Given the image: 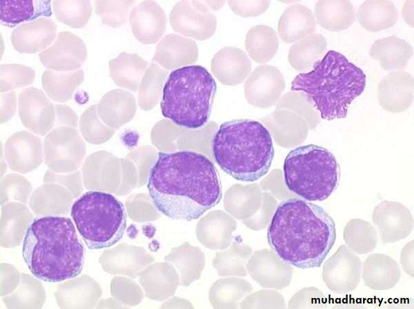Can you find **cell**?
I'll use <instances>...</instances> for the list:
<instances>
[{
	"label": "cell",
	"instance_id": "52a82bcc",
	"mask_svg": "<svg viewBox=\"0 0 414 309\" xmlns=\"http://www.w3.org/2000/svg\"><path fill=\"white\" fill-rule=\"evenodd\" d=\"M283 169L288 189L305 200H326L339 185V164L331 151L320 146L308 145L291 150Z\"/></svg>",
	"mask_w": 414,
	"mask_h": 309
},
{
	"label": "cell",
	"instance_id": "9a60e30c",
	"mask_svg": "<svg viewBox=\"0 0 414 309\" xmlns=\"http://www.w3.org/2000/svg\"><path fill=\"white\" fill-rule=\"evenodd\" d=\"M20 114L23 123L40 134H44L52 122V106L42 92L34 88L21 94Z\"/></svg>",
	"mask_w": 414,
	"mask_h": 309
},
{
	"label": "cell",
	"instance_id": "ba28073f",
	"mask_svg": "<svg viewBox=\"0 0 414 309\" xmlns=\"http://www.w3.org/2000/svg\"><path fill=\"white\" fill-rule=\"evenodd\" d=\"M70 215L90 250L112 246L122 238L126 228L125 207L109 193L86 192L72 204Z\"/></svg>",
	"mask_w": 414,
	"mask_h": 309
},
{
	"label": "cell",
	"instance_id": "f1b7e54d",
	"mask_svg": "<svg viewBox=\"0 0 414 309\" xmlns=\"http://www.w3.org/2000/svg\"><path fill=\"white\" fill-rule=\"evenodd\" d=\"M384 211V217L379 220L380 237L384 244L393 243L406 237L412 230L410 222H405L404 216H399V211Z\"/></svg>",
	"mask_w": 414,
	"mask_h": 309
},
{
	"label": "cell",
	"instance_id": "ffe728a7",
	"mask_svg": "<svg viewBox=\"0 0 414 309\" xmlns=\"http://www.w3.org/2000/svg\"><path fill=\"white\" fill-rule=\"evenodd\" d=\"M397 18V10L390 1H366L359 6L357 14L360 25L372 32L392 27Z\"/></svg>",
	"mask_w": 414,
	"mask_h": 309
},
{
	"label": "cell",
	"instance_id": "7c38bea8",
	"mask_svg": "<svg viewBox=\"0 0 414 309\" xmlns=\"http://www.w3.org/2000/svg\"><path fill=\"white\" fill-rule=\"evenodd\" d=\"M130 23L135 38L142 43H156L166 26V17L162 8L155 1H142L130 14Z\"/></svg>",
	"mask_w": 414,
	"mask_h": 309
},
{
	"label": "cell",
	"instance_id": "7a4b0ae2",
	"mask_svg": "<svg viewBox=\"0 0 414 309\" xmlns=\"http://www.w3.org/2000/svg\"><path fill=\"white\" fill-rule=\"evenodd\" d=\"M336 239L335 224L321 206L289 198L277 206L267 231L275 254L295 267H320Z\"/></svg>",
	"mask_w": 414,
	"mask_h": 309
},
{
	"label": "cell",
	"instance_id": "30bf717a",
	"mask_svg": "<svg viewBox=\"0 0 414 309\" xmlns=\"http://www.w3.org/2000/svg\"><path fill=\"white\" fill-rule=\"evenodd\" d=\"M173 30L197 40H205L213 34L216 19L206 6L199 1L177 3L170 13Z\"/></svg>",
	"mask_w": 414,
	"mask_h": 309
},
{
	"label": "cell",
	"instance_id": "d6a6232c",
	"mask_svg": "<svg viewBox=\"0 0 414 309\" xmlns=\"http://www.w3.org/2000/svg\"><path fill=\"white\" fill-rule=\"evenodd\" d=\"M231 8L241 16H256L264 12L270 4L268 1H229Z\"/></svg>",
	"mask_w": 414,
	"mask_h": 309
},
{
	"label": "cell",
	"instance_id": "4fadbf2b",
	"mask_svg": "<svg viewBox=\"0 0 414 309\" xmlns=\"http://www.w3.org/2000/svg\"><path fill=\"white\" fill-rule=\"evenodd\" d=\"M57 25L49 19L39 18L23 23L12 32L14 49L21 53H34L48 47L55 39Z\"/></svg>",
	"mask_w": 414,
	"mask_h": 309
},
{
	"label": "cell",
	"instance_id": "484cf974",
	"mask_svg": "<svg viewBox=\"0 0 414 309\" xmlns=\"http://www.w3.org/2000/svg\"><path fill=\"white\" fill-rule=\"evenodd\" d=\"M52 3L57 20L73 28H83L92 14L89 1H54Z\"/></svg>",
	"mask_w": 414,
	"mask_h": 309
},
{
	"label": "cell",
	"instance_id": "603a6c76",
	"mask_svg": "<svg viewBox=\"0 0 414 309\" xmlns=\"http://www.w3.org/2000/svg\"><path fill=\"white\" fill-rule=\"evenodd\" d=\"M147 66V62L137 54L121 52L109 61L110 76L120 86L135 87Z\"/></svg>",
	"mask_w": 414,
	"mask_h": 309
},
{
	"label": "cell",
	"instance_id": "8992f818",
	"mask_svg": "<svg viewBox=\"0 0 414 309\" xmlns=\"http://www.w3.org/2000/svg\"><path fill=\"white\" fill-rule=\"evenodd\" d=\"M217 84L201 65H188L169 74L162 90L163 116L181 127L196 129L210 116Z\"/></svg>",
	"mask_w": 414,
	"mask_h": 309
},
{
	"label": "cell",
	"instance_id": "83f0119b",
	"mask_svg": "<svg viewBox=\"0 0 414 309\" xmlns=\"http://www.w3.org/2000/svg\"><path fill=\"white\" fill-rule=\"evenodd\" d=\"M126 92L116 90L107 95L100 105L101 117L109 124L118 127L128 120L129 96Z\"/></svg>",
	"mask_w": 414,
	"mask_h": 309
},
{
	"label": "cell",
	"instance_id": "cb8c5ba5",
	"mask_svg": "<svg viewBox=\"0 0 414 309\" xmlns=\"http://www.w3.org/2000/svg\"><path fill=\"white\" fill-rule=\"evenodd\" d=\"M279 40L270 27L259 25L251 28L246 35V48L250 56L257 63H266L276 54Z\"/></svg>",
	"mask_w": 414,
	"mask_h": 309
},
{
	"label": "cell",
	"instance_id": "9c48e42d",
	"mask_svg": "<svg viewBox=\"0 0 414 309\" xmlns=\"http://www.w3.org/2000/svg\"><path fill=\"white\" fill-rule=\"evenodd\" d=\"M362 262L346 245H341L327 259L322 269V279L329 290L337 293L354 290L360 281Z\"/></svg>",
	"mask_w": 414,
	"mask_h": 309
},
{
	"label": "cell",
	"instance_id": "e0dca14e",
	"mask_svg": "<svg viewBox=\"0 0 414 309\" xmlns=\"http://www.w3.org/2000/svg\"><path fill=\"white\" fill-rule=\"evenodd\" d=\"M316 21L312 11L296 3L288 6L278 23V32L283 41L290 43L299 41L313 33Z\"/></svg>",
	"mask_w": 414,
	"mask_h": 309
},
{
	"label": "cell",
	"instance_id": "4dcf8cb0",
	"mask_svg": "<svg viewBox=\"0 0 414 309\" xmlns=\"http://www.w3.org/2000/svg\"><path fill=\"white\" fill-rule=\"evenodd\" d=\"M34 77V70L24 65H1V91L28 85L33 81Z\"/></svg>",
	"mask_w": 414,
	"mask_h": 309
},
{
	"label": "cell",
	"instance_id": "d4e9b609",
	"mask_svg": "<svg viewBox=\"0 0 414 309\" xmlns=\"http://www.w3.org/2000/svg\"><path fill=\"white\" fill-rule=\"evenodd\" d=\"M83 71L80 69L70 73H57L46 70L43 83L49 95L56 100L68 99L75 87L83 80Z\"/></svg>",
	"mask_w": 414,
	"mask_h": 309
},
{
	"label": "cell",
	"instance_id": "5bb4252c",
	"mask_svg": "<svg viewBox=\"0 0 414 309\" xmlns=\"http://www.w3.org/2000/svg\"><path fill=\"white\" fill-rule=\"evenodd\" d=\"M362 277L367 287L384 290L396 285L401 277V270L397 263L390 256L373 253L364 262Z\"/></svg>",
	"mask_w": 414,
	"mask_h": 309
},
{
	"label": "cell",
	"instance_id": "3957f363",
	"mask_svg": "<svg viewBox=\"0 0 414 309\" xmlns=\"http://www.w3.org/2000/svg\"><path fill=\"white\" fill-rule=\"evenodd\" d=\"M22 255L30 273L49 283L77 277L82 271L85 248L68 217H35L23 237Z\"/></svg>",
	"mask_w": 414,
	"mask_h": 309
},
{
	"label": "cell",
	"instance_id": "ac0fdd59",
	"mask_svg": "<svg viewBox=\"0 0 414 309\" xmlns=\"http://www.w3.org/2000/svg\"><path fill=\"white\" fill-rule=\"evenodd\" d=\"M413 54L411 45L394 35L375 41L369 50L371 57L378 60L386 70L404 68Z\"/></svg>",
	"mask_w": 414,
	"mask_h": 309
},
{
	"label": "cell",
	"instance_id": "2e32d148",
	"mask_svg": "<svg viewBox=\"0 0 414 309\" xmlns=\"http://www.w3.org/2000/svg\"><path fill=\"white\" fill-rule=\"evenodd\" d=\"M197 55L195 41L176 34H169L157 45L152 61L167 69H172L195 62Z\"/></svg>",
	"mask_w": 414,
	"mask_h": 309
},
{
	"label": "cell",
	"instance_id": "4316f807",
	"mask_svg": "<svg viewBox=\"0 0 414 309\" xmlns=\"http://www.w3.org/2000/svg\"><path fill=\"white\" fill-rule=\"evenodd\" d=\"M36 1L30 0H1L0 2V19L3 24L13 26L23 21L31 20L42 14L43 3L38 10L34 4Z\"/></svg>",
	"mask_w": 414,
	"mask_h": 309
},
{
	"label": "cell",
	"instance_id": "6da1fadb",
	"mask_svg": "<svg viewBox=\"0 0 414 309\" xmlns=\"http://www.w3.org/2000/svg\"><path fill=\"white\" fill-rule=\"evenodd\" d=\"M147 188L157 211L187 222L200 217L222 197L214 164L204 154L189 150L159 152L150 170Z\"/></svg>",
	"mask_w": 414,
	"mask_h": 309
},
{
	"label": "cell",
	"instance_id": "277c9868",
	"mask_svg": "<svg viewBox=\"0 0 414 309\" xmlns=\"http://www.w3.org/2000/svg\"><path fill=\"white\" fill-rule=\"evenodd\" d=\"M313 67L310 72L295 76L291 90L302 92L322 118H346L350 105L365 89L366 74L334 50H329Z\"/></svg>",
	"mask_w": 414,
	"mask_h": 309
},
{
	"label": "cell",
	"instance_id": "1f68e13d",
	"mask_svg": "<svg viewBox=\"0 0 414 309\" xmlns=\"http://www.w3.org/2000/svg\"><path fill=\"white\" fill-rule=\"evenodd\" d=\"M82 131L85 137L92 142H101L111 136L112 131L102 127L97 121L93 108L86 111L81 121Z\"/></svg>",
	"mask_w": 414,
	"mask_h": 309
},
{
	"label": "cell",
	"instance_id": "44dd1931",
	"mask_svg": "<svg viewBox=\"0 0 414 309\" xmlns=\"http://www.w3.org/2000/svg\"><path fill=\"white\" fill-rule=\"evenodd\" d=\"M326 47L327 42L322 35L311 34L290 47L288 59L294 69L305 72L320 59Z\"/></svg>",
	"mask_w": 414,
	"mask_h": 309
},
{
	"label": "cell",
	"instance_id": "8fae6325",
	"mask_svg": "<svg viewBox=\"0 0 414 309\" xmlns=\"http://www.w3.org/2000/svg\"><path fill=\"white\" fill-rule=\"evenodd\" d=\"M42 64L57 71H72L79 68L87 58L84 42L72 32L58 34L56 41L39 54Z\"/></svg>",
	"mask_w": 414,
	"mask_h": 309
},
{
	"label": "cell",
	"instance_id": "d6986e66",
	"mask_svg": "<svg viewBox=\"0 0 414 309\" xmlns=\"http://www.w3.org/2000/svg\"><path fill=\"white\" fill-rule=\"evenodd\" d=\"M315 14L317 23L332 32L348 28L355 16L354 7L349 1H319L315 4Z\"/></svg>",
	"mask_w": 414,
	"mask_h": 309
},
{
	"label": "cell",
	"instance_id": "7402d4cb",
	"mask_svg": "<svg viewBox=\"0 0 414 309\" xmlns=\"http://www.w3.org/2000/svg\"><path fill=\"white\" fill-rule=\"evenodd\" d=\"M211 67L219 78H239L248 74L251 62L244 51L234 47H225L215 55Z\"/></svg>",
	"mask_w": 414,
	"mask_h": 309
},
{
	"label": "cell",
	"instance_id": "5b68a950",
	"mask_svg": "<svg viewBox=\"0 0 414 309\" xmlns=\"http://www.w3.org/2000/svg\"><path fill=\"white\" fill-rule=\"evenodd\" d=\"M218 166L233 178L254 182L266 175L274 157L268 129L261 122L237 119L222 123L212 141Z\"/></svg>",
	"mask_w": 414,
	"mask_h": 309
},
{
	"label": "cell",
	"instance_id": "f546056e",
	"mask_svg": "<svg viewBox=\"0 0 414 309\" xmlns=\"http://www.w3.org/2000/svg\"><path fill=\"white\" fill-rule=\"evenodd\" d=\"M134 1H95L96 14L103 24L116 28L125 23Z\"/></svg>",
	"mask_w": 414,
	"mask_h": 309
}]
</instances>
